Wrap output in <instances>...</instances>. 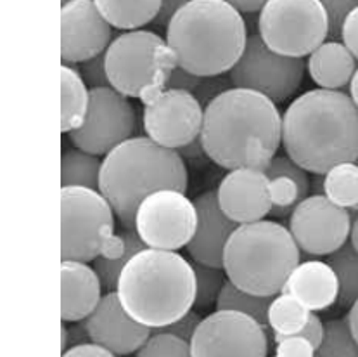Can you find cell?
Returning a JSON list of instances; mask_svg holds the SVG:
<instances>
[{"label": "cell", "instance_id": "obj_1", "mask_svg": "<svg viewBox=\"0 0 358 357\" xmlns=\"http://www.w3.org/2000/svg\"><path fill=\"white\" fill-rule=\"evenodd\" d=\"M199 139L222 169L265 172L282 144V116L263 94L232 87L204 108Z\"/></svg>", "mask_w": 358, "mask_h": 357}, {"label": "cell", "instance_id": "obj_2", "mask_svg": "<svg viewBox=\"0 0 358 357\" xmlns=\"http://www.w3.org/2000/svg\"><path fill=\"white\" fill-rule=\"evenodd\" d=\"M282 146L306 172L326 176L332 167L358 160V108L350 94L313 89L282 115Z\"/></svg>", "mask_w": 358, "mask_h": 357}, {"label": "cell", "instance_id": "obj_3", "mask_svg": "<svg viewBox=\"0 0 358 357\" xmlns=\"http://www.w3.org/2000/svg\"><path fill=\"white\" fill-rule=\"evenodd\" d=\"M115 291L131 319L158 330L192 311L196 272L178 251L145 248L130 258Z\"/></svg>", "mask_w": 358, "mask_h": 357}, {"label": "cell", "instance_id": "obj_4", "mask_svg": "<svg viewBox=\"0 0 358 357\" xmlns=\"http://www.w3.org/2000/svg\"><path fill=\"white\" fill-rule=\"evenodd\" d=\"M246 42L244 18L225 0H192L166 28V43L178 66L203 78L232 70Z\"/></svg>", "mask_w": 358, "mask_h": 357}, {"label": "cell", "instance_id": "obj_5", "mask_svg": "<svg viewBox=\"0 0 358 357\" xmlns=\"http://www.w3.org/2000/svg\"><path fill=\"white\" fill-rule=\"evenodd\" d=\"M187 169L182 155L149 137H131L102 160L99 191L125 229L135 231L138 205L159 189L187 191Z\"/></svg>", "mask_w": 358, "mask_h": 357}, {"label": "cell", "instance_id": "obj_6", "mask_svg": "<svg viewBox=\"0 0 358 357\" xmlns=\"http://www.w3.org/2000/svg\"><path fill=\"white\" fill-rule=\"evenodd\" d=\"M299 264V246L286 225L258 220L237 225L224 253L229 281L258 297L282 293L287 278Z\"/></svg>", "mask_w": 358, "mask_h": 357}, {"label": "cell", "instance_id": "obj_7", "mask_svg": "<svg viewBox=\"0 0 358 357\" xmlns=\"http://www.w3.org/2000/svg\"><path fill=\"white\" fill-rule=\"evenodd\" d=\"M104 63L113 89L141 101L166 89L171 71L178 66L166 40L148 30L116 36L104 52Z\"/></svg>", "mask_w": 358, "mask_h": 357}, {"label": "cell", "instance_id": "obj_8", "mask_svg": "<svg viewBox=\"0 0 358 357\" xmlns=\"http://www.w3.org/2000/svg\"><path fill=\"white\" fill-rule=\"evenodd\" d=\"M115 210L101 191L61 188V258L94 262L115 238Z\"/></svg>", "mask_w": 358, "mask_h": 357}, {"label": "cell", "instance_id": "obj_9", "mask_svg": "<svg viewBox=\"0 0 358 357\" xmlns=\"http://www.w3.org/2000/svg\"><path fill=\"white\" fill-rule=\"evenodd\" d=\"M258 35L277 54L310 56L329 36V18L319 0H268L258 16Z\"/></svg>", "mask_w": 358, "mask_h": 357}, {"label": "cell", "instance_id": "obj_10", "mask_svg": "<svg viewBox=\"0 0 358 357\" xmlns=\"http://www.w3.org/2000/svg\"><path fill=\"white\" fill-rule=\"evenodd\" d=\"M305 70L306 63L303 57H287L273 52L262 36L255 34L248 36L246 49L229 71V80L232 87L255 90L280 104L298 92Z\"/></svg>", "mask_w": 358, "mask_h": 357}, {"label": "cell", "instance_id": "obj_11", "mask_svg": "<svg viewBox=\"0 0 358 357\" xmlns=\"http://www.w3.org/2000/svg\"><path fill=\"white\" fill-rule=\"evenodd\" d=\"M196 225L194 202L177 189L151 192L135 214V232L148 248L178 251L191 243Z\"/></svg>", "mask_w": 358, "mask_h": 357}, {"label": "cell", "instance_id": "obj_12", "mask_svg": "<svg viewBox=\"0 0 358 357\" xmlns=\"http://www.w3.org/2000/svg\"><path fill=\"white\" fill-rule=\"evenodd\" d=\"M137 129V113L129 97L113 87L90 89V103L85 122L69 134L75 148L96 156L109 151L134 137Z\"/></svg>", "mask_w": 358, "mask_h": 357}, {"label": "cell", "instance_id": "obj_13", "mask_svg": "<svg viewBox=\"0 0 358 357\" xmlns=\"http://www.w3.org/2000/svg\"><path fill=\"white\" fill-rule=\"evenodd\" d=\"M145 137L168 149H184L201 137L204 108L189 90L163 89L142 101Z\"/></svg>", "mask_w": 358, "mask_h": 357}, {"label": "cell", "instance_id": "obj_14", "mask_svg": "<svg viewBox=\"0 0 358 357\" xmlns=\"http://www.w3.org/2000/svg\"><path fill=\"white\" fill-rule=\"evenodd\" d=\"M192 357H266V328L237 311L203 318L191 340Z\"/></svg>", "mask_w": 358, "mask_h": 357}, {"label": "cell", "instance_id": "obj_15", "mask_svg": "<svg viewBox=\"0 0 358 357\" xmlns=\"http://www.w3.org/2000/svg\"><path fill=\"white\" fill-rule=\"evenodd\" d=\"M352 214L329 202L324 195L303 200L289 217V231L296 245L313 257L331 255L348 243Z\"/></svg>", "mask_w": 358, "mask_h": 357}, {"label": "cell", "instance_id": "obj_16", "mask_svg": "<svg viewBox=\"0 0 358 357\" xmlns=\"http://www.w3.org/2000/svg\"><path fill=\"white\" fill-rule=\"evenodd\" d=\"M111 24L99 13L94 0H71L61 7V59L82 64L111 46Z\"/></svg>", "mask_w": 358, "mask_h": 357}, {"label": "cell", "instance_id": "obj_17", "mask_svg": "<svg viewBox=\"0 0 358 357\" xmlns=\"http://www.w3.org/2000/svg\"><path fill=\"white\" fill-rule=\"evenodd\" d=\"M85 328L92 344L115 356L135 354L152 335L151 328L130 318L116 291L102 295L96 311L85 319Z\"/></svg>", "mask_w": 358, "mask_h": 357}, {"label": "cell", "instance_id": "obj_18", "mask_svg": "<svg viewBox=\"0 0 358 357\" xmlns=\"http://www.w3.org/2000/svg\"><path fill=\"white\" fill-rule=\"evenodd\" d=\"M217 195L224 214L237 225L263 220L272 212V192L263 170H229Z\"/></svg>", "mask_w": 358, "mask_h": 357}, {"label": "cell", "instance_id": "obj_19", "mask_svg": "<svg viewBox=\"0 0 358 357\" xmlns=\"http://www.w3.org/2000/svg\"><path fill=\"white\" fill-rule=\"evenodd\" d=\"M192 202L196 205L197 225L187 245L189 255L197 264L224 269L225 246L230 234L237 229V224L224 214L217 191L203 192Z\"/></svg>", "mask_w": 358, "mask_h": 357}, {"label": "cell", "instance_id": "obj_20", "mask_svg": "<svg viewBox=\"0 0 358 357\" xmlns=\"http://www.w3.org/2000/svg\"><path fill=\"white\" fill-rule=\"evenodd\" d=\"M102 298V283L96 269L85 262L63 260L61 264V319L63 323L85 321Z\"/></svg>", "mask_w": 358, "mask_h": 357}, {"label": "cell", "instance_id": "obj_21", "mask_svg": "<svg viewBox=\"0 0 358 357\" xmlns=\"http://www.w3.org/2000/svg\"><path fill=\"white\" fill-rule=\"evenodd\" d=\"M282 293L294 297L308 311H326L338 302V276H336L334 269L324 260L299 262L287 278Z\"/></svg>", "mask_w": 358, "mask_h": 357}, {"label": "cell", "instance_id": "obj_22", "mask_svg": "<svg viewBox=\"0 0 358 357\" xmlns=\"http://www.w3.org/2000/svg\"><path fill=\"white\" fill-rule=\"evenodd\" d=\"M272 192V212L277 218L291 217L296 206L308 198L310 178L306 170L296 165L289 156H275L265 169Z\"/></svg>", "mask_w": 358, "mask_h": 357}, {"label": "cell", "instance_id": "obj_23", "mask_svg": "<svg viewBox=\"0 0 358 357\" xmlns=\"http://www.w3.org/2000/svg\"><path fill=\"white\" fill-rule=\"evenodd\" d=\"M357 59L348 47L338 40H329L317 47L306 61V70L320 89L339 90L350 85L357 71Z\"/></svg>", "mask_w": 358, "mask_h": 357}, {"label": "cell", "instance_id": "obj_24", "mask_svg": "<svg viewBox=\"0 0 358 357\" xmlns=\"http://www.w3.org/2000/svg\"><path fill=\"white\" fill-rule=\"evenodd\" d=\"M148 246L131 229H125L122 234H115V238L106 245L102 253L94 260V269L101 278L102 288L108 291H115L120 274L130 262V258Z\"/></svg>", "mask_w": 358, "mask_h": 357}, {"label": "cell", "instance_id": "obj_25", "mask_svg": "<svg viewBox=\"0 0 358 357\" xmlns=\"http://www.w3.org/2000/svg\"><path fill=\"white\" fill-rule=\"evenodd\" d=\"M90 103V89L71 64L61 66V132L71 134L83 125Z\"/></svg>", "mask_w": 358, "mask_h": 357}, {"label": "cell", "instance_id": "obj_26", "mask_svg": "<svg viewBox=\"0 0 358 357\" xmlns=\"http://www.w3.org/2000/svg\"><path fill=\"white\" fill-rule=\"evenodd\" d=\"M99 13L116 30H141L155 23L162 0H94Z\"/></svg>", "mask_w": 358, "mask_h": 357}, {"label": "cell", "instance_id": "obj_27", "mask_svg": "<svg viewBox=\"0 0 358 357\" xmlns=\"http://www.w3.org/2000/svg\"><path fill=\"white\" fill-rule=\"evenodd\" d=\"M312 311L301 302L287 293H279L273 297L268 307V330L272 331L273 342H280L286 337H294L308 323Z\"/></svg>", "mask_w": 358, "mask_h": 357}, {"label": "cell", "instance_id": "obj_28", "mask_svg": "<svg viewBox=\"0 0 358 357\" xmlns=\"http://www.w3.org/2000/svg\"><path fill=\"white\" fill-rule=\"evenodd\" d=\"M102 162L99 156L82 151L66 149L61 156V186L63 188H89L99 191Z\"/></svg>", "mask_w": 358, "mask_h": 357}, {"label": "cell", "instance_id": "obj_29", "mask_svg": "<svg viewBox=\"0 0 358 357\" xmlns=\"http://www.w3.org/2000/svg\"><path fill=\"white\" fill-rule=\"evenodd\" d=\"M324 196L341 209H358V163L346 162L332 167L322 181Z\"/></svg>", "mask_w": 358, "mask_h": 357}, {"label": "cell", "instance_id": "obj_30", "mask_svg": "<svg viewBox=\"0 0 358 357\" xmlns=\"http://www.w3.org/2000/svg\"><path fill=\"white\" fill-rule=\"evenodd\" d=\"M327 264L338 276L339 305L352 307L358 300V251L350 241L345 243L338 251L329 255Z\"/></svg>", "mask_w": 358, "mask_h": 357}, {"label": "cell", "instance_id": "obj_31", "mask_svg": "<svg viewBox=\"0 0 358 357\" xmlns=\"http://www.w3.org/2000/svg\"><path fill=\"white\" fill-rule=\"evenodd\" d=\"M272 300L273 297H258V295L243 291L227 279L224 288H222L220 297H218L215 307L218 311L243 312V314H248L250 318H253L255 321H258L262 326L268 330V307Z\"/></svg>", "mask_w": 358, "mask_h": 357}, {"label": "cell", "instance_id": "obj_32", "mask_svg": "<svg viewBox=\"0 0 358 357\" xmlns=\"http://www.w3.org/2000/svg\"><path fill=\"white\" fill-rule=\"evenodd\" d=\"M315 357H358V342L350 331L346 318L324 323V340Z\"/></svg>", "mask_w": 358, "mask_h": 357}, {"label": "cell", "instance_id": "obj_33", "mask_svg": "<svg viewBox=\"0 0 358 357\" xmlns=\"http://www.w3.org/2000/svg\"><path fill=\"white\" fill-rule=\"evenodd\" d=\"M196 272V302L194 307L199 311H208L217 305L220 291L227 281V274L222 267H211V265L197 264L192 262Z\"/></svg>", "mask_w": 358, "mask_h": 357}, {"label": "cell", "instance_id": "obj_34", "mask_svg": "<svg viewBox=\"0 0 358 357\" xmlns=\"http://www.w3.org/2000/svg\"><path fill=\"white\" fill-rule=\"evenodd\" d=\"M135 357H192V352L189 342L158 331L135 352Z\"/></svg>", "mask_w": 358, "mask_h": 357}, {"label": "cell", "instance_id": "obj_35", "mask_svg": "<svg viewBox=\"0 0 358 357\" xmlns=\"http://www.w3.org/2000/svg\"><path fill=\"white\" fill-rule=\"evenodd\" d=\"M329 18V36L331 40L341 38V28L348 14L358 7V0H319Z\"/></svg>", "mask_w": 358, "mask_h": 357}, {"label": "cell", "instance_id": "obj_36", "mask_svg": "<svg viewBox=\"0 0 358 357\" xmlns=\"http://www.w3.org/2000/svg\"><path fill=\"white\" fill-rule=\"evenodd\" d=\"M78 71L80 75H82L83 82H85L87 87H90V89H96V87H111L108 73H106L104 54L82 63Z\"/></svg>", "mask_w": 358, "mask_h": 357}, {"label": "cell", "instance_id": "obj_37", "mask_svg": "<svg viewBox=\"0 0 358 357\" xmlns=\"http://www.w3.org/2000/svg\"><path fill=\"white\" fill-rule=\"evenodd\" d=\"M229 89H232L230 80L222 78V76H204V78H201V83L192 94L203 104V108H206L215 97H218L222 92H225Z\"/></svg>", "mask_w": 358, "mask_h": 357}, {"label": "cell", "instance_id": "obj_38", "mask_svg": "<svg viewBox=\"0 0 358 357\" xmlns=\"http://www.w3.org/2000/svg\"><path fill=\"white\" fill-rule=\"evenodd\" d=\"M201 321H203V318L199 316V312L189 311L187 314L182 316L178 321L168 324V326H164V328H158V331H162V333L175 335V337L182 338V340H185L191 344L192 337H194L197 326H199Z\"/></svg>", "mask_w": 358, "mask_h": 357}, {"label": "cell", "instance_id": "obj_39", "mask_svg": "<svg viewBox=\"0 0 358 357\" xmlns=\"http://www.w3.org/2000/svg\"><path fill=\"white\" fill-rule=\"evenodd\" d=\"M275 357H315V347L303 337H286L277 342Z\"/></svg>", "mask_w": 358, "mask_h": 357}, {"label": "cell", "instance_id": "obj_40", "mask_svg": "<svg viewBox=\"0 0 358 357\" xmlns=\"http://www.w3.org/2000/svg\"><path fill=\"white\" fill-rule=\"evenodd\" d=\"M341 40L358 61V7L348 14L341 28Z\"/></svg>", "mask_w": 358, "mask_h": 357}, {"label": "cell", "instance_id": "obj_41", "mask_svg": "<svg viewBox=\"0 0 358 357\" xmlns=\"http://www.w3.org/2000/svg\"><path fill=\"white\" fill-rule=\"evenodd\" d=\"M201 78H203V76H196L192 75V73L185 71L184 68L177 66L171 71L170 78H168L166 89H182L189 90V92H194L197 85L201 83Z\"/></svg>", "mask_w": 358, "mask_h": 357}, {"label": "cell", "instance_id": "obj_42", "mask_svg": "<svg viewBox=\"0 0 358 357\" xmlns=\"http://www.w3.org/2000/svg\"><path fill=\"white\" fill-rule=\"evenodd\" d=\"M294 337L306 338V340H308L317 351V349L320 347V344H322V340H324V323H322V319H320L319 316L315 314V312H312V314H310L308 323H306V326L303 328V330L299 331L298 335H294Z\"/></svg>", "mask_w": 358, "mask_h": 357}, {"label": "cell", "instance_id": "obj_43", "mask_svg": "<svg viewBox=\"0 0 358 357\" xmlns=\"http://www.w3.org/2000/svg\"><path fill=\"white\" fill-rule=\"evenodd\" d=\"M192 0H162V9H159L158 16H156L155 24L159 28H168L171 18L178 13L184 6H187Z\"/></svg>", "mask_w": 358, "mask_h": 357}, {"label": "cell", "instance_id": "obj_44", "mask_svg": "<svg viewBox=\"0 0 358 357\" xmlns=\"http://www.w3.org/2000/svg\"><path fill=\"white\" fill-rule=\"evenodd\" d=\"M63 357H116V356L113 354V352H109L108 349L89 342V344L75 345V347L68 349V351L63 352Z\"/></svg>", "mask_w": 358, "mask_h": 357}, {"label": "cell", "instance_id": "obj_45", "mask_svg": "<svg viewBox=\"0 0 358 357\" xmlns=\"http://www.w3.org/2000/svg\"><path fill=\"white\" fill-rule=\"evenodd\" d=\"M230 6L236 7L239 13H257L262 10V7L265 6L268 0H225Z\"/></svg>", "mask_w": 358, "mask_h": 357}, {"label": "cell", "instance_id": "obj_46", "mask_svg": "<svg viewBox=\"0 0 358 357\" xmlns=\"http://www.w3.org/2000/svg\"><path fill=\"white\" fill-rule=\"evenodd\" d=\"M346 319H348V324H350V331H352L353 338L358 342V300L355 304L350 307L348 311V316H346Z\"/></svg>", "mask_w": 358, "mask_h": 357}, {"label": "cell", "instance_id": "obj_47", "mask_svg": "<svg viewBox=\"0 0 358 357\" xmlns=\"http://www.w3.org/2000/svg\"><path fill=\"white\" fill-rule=\"evenodd\" d=\"M350 243H352L353 248L358 251V214L352 220V229H350Z\"/></svg>", "mask_w": 358, "mask_h": 357}, {"label": "cell", "instance_id": "obj_48", "mask_svg": "<svg viewBox=\"0 0 358 357\" xmlns=\"http://www.w3.org/2000/svg\"><path fill=\"white\" fill-rule=\"evenodd\" d=\"M350 97H352L353 103H355L358 108V68H357L355 75H353L352 82H350Z\"/></svg>", "mask_w": 358, "mask_h": 357}, {"label": "cell", "instance_id": "obj_49", "mask_svg": "<svg viewBox=\"0 0 358 357\" xmlns=\"http://www.w3.org/2000/svg\"><path fill=\"white\" fill-rule=\"evenodd\" d=\"M357 163H358V160H357ZM353 215H357L358 214V209H355V210H353V212H352Z\"/></svg>", "mask_w": 358, "mask_h": 357}, {"label": "cell", "instance_id": "obj_50", "mask_svg": "<svg viewBox=\"0 0 358 357\" xmlns=\"http://www.w3.org/2000/svg\"><path fill=\"white\" fill-rule=\"evenodd\" d=\"M68 2H71V0H63V6H64V4H68Z\"/></svg>", "mask_w": 358, "mask_h": 357}]
</instances>
